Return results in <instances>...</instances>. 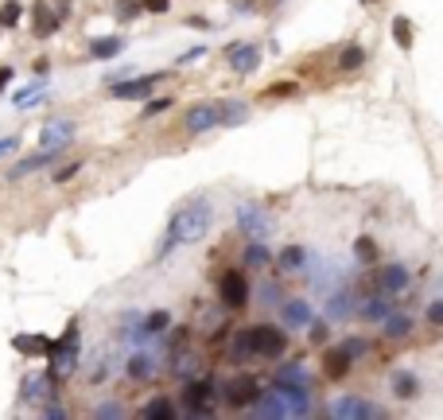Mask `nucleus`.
<instances>
[{"mask_svg":"<svg viewBox=\"0 0 443 420\" xmlns=\"http://www.w3.org/2000/svg\"><path fill=\"white\" fill-rule=\"evenodd\" d=\"M206 230H210V206H206V203H194V206H187V210H179V214L171 218L168 238H164V253H168L171 245H187V241H199Z\"/></svg>","mask_w":443,"mask_h":420,"instance_id":"1","label":"nucleus"},{"mask_svg":"<svg viewBox=\"0 0 443 420\" xmlns=\"http://www.w3.org/2000/svg\"><path fill=\"white\" fill-rule=\"evenodd\" d=\"M284 343L288 338L268 323H261V327H253L249 331V350L253 354H264V358H280V354H284Z\"/></svg>","mask_w":443,"mask_h":420,"instance_id":"2","label":"nucleus"},{"mask_svg":"<svg viewBox=\"0 0 443 420\" xmlns=\"http://www.w3.org/2000/svg\"><path fill=\"white\" fill-rule=\"evenodd\" d=\"M257 378H249V373H241V378H229L226 382V389H222V397H226L233 408H245V405H253L257 401Z\"/></svg>","mask_w":443,"mask_h":420,"instance_id":"3","label":"nucleus"},{"mask_svg":"<svg viewBox=\"0 0 443 420\" xmlns=\"http://www.w3.org/2000/svg\"><path fill=\"white\" fill-rule=\"evenodd\" d=\"M238 222H241V230L249 234L253 241H261V238H268L273 234V222H268V214L264 210H257V206H238Z\"/></svg>","mask_w":443,"mask_h":420,"instance_id":"4","label":"nucleus"},{"mask_svg":"<svg viewBox=\"0 0 443 420\" xmlns=\"http://www.w3.org/2000/svg\"><path fill=\"white\" fill-rule=\"evenodd\" d=\"M222 304H226V308H245V304H249V280H245V273L222 276Z\"/></svg>","mask_w":443,"mask_h":420,"instance_id":"5","label":"nucleus"},{"mask_svg":"<svg viewBox=\"0 0 443 420\" xmlns=\"http://www.w3.org/2000/svg\"><path fill=\"white\" fill-rule=\"evenodd\" d=\"M71 132H74V125L66 117H55V121H47L43 125V132H39V145L47 148V152H59L66 140H71Z\"/></svg>","mask_w":443,"mask_h":420,"instance_id":"6","label":"nucleus"},{"mask_svg":"<svg viewBox=\"0 0 443 420\" xmlns=\"http://www.w3.org/2000/svg\"><path fill=\"white\" fill-rule=\"evenodd\" d=\"M354 354H362V343H346V347H338V350H331L323 358V366H327V378H342V373L350 370V362H354Z\"/></svg>","mask_w":443,"mask_h":420,"instance_id":"7","label":"nucleus"},{"mask_svg":"<svg viewBox=\"0 0 443 420\" xmlns=\"http://www.w3.org/2000/svg\"><path fill=\"white\" fill-rule=\"evenodd\" d=\"M257 62H261V51H257V43H238V47H233V55H229V66H233L238 74L257 71Z\"/></svg>","mask_w":443,"mask_h":420,"instance_id":"8","label":"nucleus"},{"mask_svg":"<svg viewBox=\"0 0 443 420\" xmlns=\"http://www.w3.org/2000/svg\"><path fill=\"white\" fill-rule=\"evenodd\" d=\"M210 393H214V389H210L206 382H191L187 389H183V397H187V408H191L194 417H206V412H210V405H206V401H210Z\"/></svg>","mask_w":443,"mask_h":420,"instance_id":"9","label":"nucleus"},{"mask_svg":"<svg viewBox=\"0 0 443 420\" xmlns=\"http://www.w3.org/2000/svg\"><path fill=\"white\" fill-rule=\"evenodd\" d=\"M377 284H381L385 292H405L408 288V269L405 264H389V269L377 273Z\"/></svg>","mask_w":443,"mask_h":420,"instance_id":"10","label":"nucleus"},{"mask_svg":"<svg viewBox=\"0 0 443 420\" xmlns=\"http://www.w3.org/2000/svg\"><path fill=\"white\" fill-rule=\"evenodd\" d=\"M152 86H156V74H148V78H132V82H125V86H113V97H148L152 94Z\"/></svg>","mask_w":443,"mask_h":420,"instance_id":"11","label":"nucleus"},{"mask_svg":"<svg viewBox=\"0 0 443 420\" xmlns=\"http://www.w3.org/2000/svg\"><path fill=\"white\" fill-rule=\"evenodd\" d=\"M210 125H218V106H194L187 113V129L191 132H206Z\"/></svg>","mask_w":443,"mask_h":420,"instance_id":"12","label":"nucleus"},{"mask_svg":"<svg viewBox=\"0 0 443 420\" xmlns=\"http://www.w3.org/2000/svg\"><path fill=\"white\" fill-rule=\"evenodd\" d=\"M335 417H381V408H373V405H366V401L346 397V401H338V405H335Z\"/></svg>","mask_w":443,"mask_h":420,"instance_id":"13","label":"nucleus"},{"mask_svg":"<svg viewBox=\"0 0 443 420\" xmlns=\"http://www.w3.org/2000/svg\"><path fill=\"white\" fill-rule=\"evenodd\" d=\"M257 397H261V393H257ZM253 412H257V417H288L280 393H268V397H261V401H253Z\"/></svg>","mask_w":443,"mask_h":420,"instance_id":"14","label":"nucleus"},{"mask_svg":"<svg viewBox=\"0 0 443 420\" xmlns=\"http://www.w3.org/2000/svg\"><path fill=\"white\" fill-rule=\"evenodd\" d=\"M284 323H288V327L312 323V308H307L303 300H288V304H284Z\"/></svg>","mask_w":443,"mask_h":420,"instance_id":"15","label":"nucleus"},{"mask_svg":"<svg viewBox=\"0 0 443 420\" xmlns=\"http://www.w3.org/2000/svg\"><path fill=\"white\" fill-rule=\"evenodd\" d=\"M31 20H36V24H31V27H36V36H43V39H47V36H55V27H59V20L51 16V8H47V4H36V12H31Z\"/></svg>","mask_w":443,"mask_h":420,"instance_id":"16","label":"nucleus"},{"mask_svg":"<svg viewBox=\"0 0 443 420\" xmlns=\"http://www.w3.org/2000/svg\"><path fill=\"white\" fill-rule=\"evenodd\" d=\"M47 393H51V382H47V378H27V382H24V401H31V405L47 401Z\"/></svg>","mask_w":443,"mask_h":420,"instance_id":"17","label":"nucleus"},{"mask_svg":"<svg viewBox=\"0 0 443 420\" xmlns=\"http://www.w3.org/2000/svg\"><path fill=\"white\" fill-rule=\"evenodd\" d=\"M121 47H125V39H117V36H109V39H94L90 55H94V59H113V55H117Z\"/></svg>","mask_w":443,"mask_h":420,"instance_id":"18","label":"nucleus"},{"mask_svg":"<svg viewBox=\"0 0 443 420\" xmlns=\"http://www.w3.org/2000/svg\"><path fill=\"white\" fill-rule=\"evenodd\" d=\"M393 389H396V397H401V401H412V397L420 393V382L412 378V373H396V378H393Z\"/></svg>","mask_w":443,"mask_h":420,"instance_id":"19","label":"nucleus"},{"mask_svg":"<svg viewBox=\"0 0 443 420\" xmlns=\"http://www.w3.org/2000/svg\"><path fill=\"white\" fill-rule=\"evenodd\" d=\"M51 160H55V152H43V156H31V160H24L20 168H12V171H8V180H20V175H27V171H39V168H47Z\"/></svg>","mask_w":443,"mask_h":420,"instance_id":"20","label":"nucleus"},{"mask_svg":"<svg viewBox=\"0 0 443 420\" xmlns=\"http://www.w3.org/2000/svg\"><path fill=\"white\" fill-rule=\"evenodd\" d=\"M16 350H24V354H47L51 343L47 338H36V335H16Z\"/></svg>","mask_w":443,"mask_h":420,"instance_id":"21","label":"nucleus"},{"mask_svg":"<svg viewBox=\"0 0 443 420\" xmlns=\"http://www.w3.org/2000/svg\"><path fill=\"white\" fill-rule=\"evenodd\" d=\"M144 417H152V420H168V417H175V408H171V401H164V397H160V401H152V405L144 408Z\"/></svg>","mask_w":443,"mask_h":420,"instance_id":"22","label":"nucleus"},{"mask_svg":"<svg viewBox=\"0 0 443 420\" xmlns=\"http://www.w3.org/2000/svg\"><path fill=\"white\" fill-rule=\"evenodd\" d=\"M20 20V4L16 0H4V8H0V27H12Z\"/></svg>","mask_w":443,"mask_h":420,"instance_id":"23","label":"nucleus"},{"mask_svg":"<svg viewBox=\"0 0 443 420\" xmlns=\"http://www.w3.org/2000/svg\"><path fill=\"white\" fill-rule=\"evenodd\" d=\"M393 36H396V43L401 47H412V32H408V20H393Z\"/></svg>","mask_w":443,"mask_h":420,"instance_id":"24","label":"nucleus"},{"mask_svg":"<svg viewBox=\"0 0 443 420\" xmlns=\"http://www.w3.org/2000/svg\"><path fill=\"white\" fill-rule=\"evenodd\" d=\"M362 59H366V55H362V47H346L342 51V71H354V66H362Z\"/></svg>","mask_w":443,"mask_h":420,"instance_id":"25","label":"nucleus"},{"mask_svg":"<svg viewBox=\"0 0 443 420\" xmlns=\"http://www.w3.org/2000/svg\"><path fill=\"white\" fill-rule=\"evenodd\" d=\"M393 338H401V335H408L412 331V319H405V315H396V319H389V327H385Z\"/></svg>","mask_w":443,"mask_h":420,"instance_id":"26","label":"nucleus"},{"mask_svg":"<svg viewBox=\"0 0 443 420\" xmlns=\"http://www.w3.org/2000/svg\"><path fill=\"white\" fill-rule=\"evenodd\" d=\"M129 373H132V378H148V373H152V362H148V358H132Z\"/></svg>","mask_w":443,"mask_h":420,"instance_id":"27","label":"nucleus"},{"mask_svg":"<svg viewBox=\"0 0 443 420\" xmlns=\"http://www.w3.org/2000/svg\"><path fill=\"white\" fill-rule=\"evenodd\" d=\"M280 382H288V385H307V373L292 366V370H280Z\"/></svg>","mask_w":443,"mask_h":420,"instance_id":"28","label":"nucleus"},{"mask_svg":"<svg viewBox=\"0 0 443 420\" xmlns=\"http://www.w3.org/2000/svg\"><path fill=\"white\" fill-rule=\"evenodd\" d=\"M366 315H370V319H385V315H389V304H381V300H370V308H366Z\"/></svg>","mask_w":443,"mask_h":420,"instance_id":"29","label":"nucleus"},{"mask_svg":"<svg viewBox=\"0 0 443 420\" xmlns=\"http://www.w3.org/2000/svg\"><path fill=\"white\" fill-rule=\"evenodd\" d=\"M358 257H362V261H373V257H377V249H373V241H370V238H362V241H358Z\"/></svg>","mask_w":443,"mask_h":420,"instance_id":"30","label":"nucleus"},{"mask_svg":"<svg viewBox=\"0 0 443 420\" xmlns=\"http://www.w3.org/2000/svg\"><path fill=\"white\" fill-rule=\"evenodd\" d=\"M164 109H168V97H156V101L144 106V117H156V113H164Z\"/></svg>","mask_w":443,"mask_h":420,"instance_id":"31","label":"nucleus"},{"mask_svg":"<svg viewBox=\"0 0 443 420\" xmlns=\"http://www.w3.org/2000/svg\"><path fill=\"white\" fill-rule=\"evenodd\" d=\"M249 261L264 264V261H268V249H264V245H249Z\"/></svg>","mask_w":443,"mask_h":420,"instance_id":"32","label":"nucleus"},{"mask_svg":"<svg viewBox=\"0 0 443 420\" xmlns=\"http://www.w3.org/2000/svg\"><path fill=\"white\" fill-rule=\"evenodd\" d=\"M428 319H431V323H435V327L443 323V300H435V304H431V308H428Z\"/></svg>","mask_w":443,"mask_h":420,"instance_id":"33","label":"nucleus"},{"mask_svg":"<svg viewBox=\"0 0 443 420\" xmlns=\"http://www.w3.org/2000/svg\"><path fill=\"white\" fill-rule=\"evenodd\" d=\"M16 148H20V140H12V136H8V140H0V160H4V156H12Z\"/></svg>","mask_w":443,"mask_h":420,"instance_id":"34","label":"nucleus"},{"mask_svg":"<svg viewBox=\"0 0 443 420\" xmlns=\"http://www.w3.org/2000/svg\"><path fill=\"white\" fill-rule=\"evenodd\" d=\"M300 257H303L300 249H284V264H300Z\"/></svg>","mask_w":443,"mask_h":420,"instance_id":"35","label":"nucleus"},{"mask_svg":"<svg viewBox=\"0 0 443 420\" xmlns=\"http://www.w3.org/2000/svg\"><path fill=\"white\" fill-rule=\"evenodd\" d=\"M97 417H121V408L117 405H101L97 408Z\"/></svg>","mask_w":443,"mask_h":420,"instance_id":"36","label":"nucleus"},{"mask_svg":"<svg viewBox=\"0 0 443 420\" xmlns=\"http://www.w3.org/2000/svg\"><path fill=\"white\" fill-rule=\"evenodd\" d=\"M148 12H168V0H148Z\"/></svg>","mask_w":443,"mask_h":420,"instance_id":"37","label":"nucleus"},{"mask_svg":"<svg viewBox=\"0 0 443 420\" xmlns=\"http://www.w3.org/2000/svg\"><path fill=\"white\" fill-rule=\"evenodd\" d=\"M8 82H12V66H0V90H4Z\"/></svg>","mask_w":443,"mask_h":420,"instance_id":"38","label":"nucleus"},{"mask_svg":"<svg viewBox=\"0 0 443 420\" xmlns=\"http://www.w3.org/2000/svg\"><path fill=\"white\" fill-rule=\"evenodd\" d=\"M312 338H315V343H323V338H327V327L315 323V327H312Z\"/></svg>","mask_w":443,"mask_h":420,"instance_id":"39","label":"nucleus"}]
</instances>
